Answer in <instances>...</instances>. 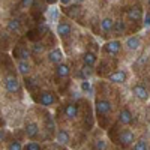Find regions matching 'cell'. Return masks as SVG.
I'll return each mask as SVG.
<instances>
[{"label": "cell", "mask_w": 150, "mask_h": 150, "mask_svg": "<svg viewBox=\"0 0 150 150\" xmlns=\"http://www.w3.org/2000/svg\"><path fill=\"white\" fill-rule=\"evenodd\" d=\"M38 102H39L42 107H53L59 102V98L53 93V92H41L39 98H38Z\"/></svg>", "instance_id": "1"}, {"label": "cell", "mask_w": 150, "mask_h": 150, "mask_svg": "<svg viewBox=\"0 0 150 150\" xmlns=\"http://www.w3.org/2000/svg\"><path fill=\"white\" fill-rule=\"evenodd\" d=\"M5 87L9 93H18L21 89V83L15 75H8L5 78Z\"/></svg>", "instance_id": "2"}, {"label": "cell", "mask_w": 150, "mask_h": 150, "mask_svg": "<svg viewBox=\"0 0 150 150\" xmlns=\"http://www.w3.org/2000/svg\"><path fill=\"white\" fill-rule=\"evenodd\" d=\"M95 108H96V114L98 116H107L108 112L112 110V105L108 99H96V104H95Z\"/></svg>", "instance_id": "3"}, {"label": "cell", "mask_w": 150, "mask_h": 150, "mask_svg": "<svg viewBox=\"0 0 150 150\" xmlns=\"http://www.w3.org/2000/svg\"><path fill=\"white\" fill-rule=\"evenodd\" d=\"M134 141H135V134L132 131H129V129L123 131L120 134V137H119V144L122 147H129V146L134 144Z\"/></svg>", "instance_id": "4"}, {"label": "cell", "mask_w": 150, "mask_h": 150, "mask_svg": "<svg viewBox=\"0 0 150 150\" xmlns=\"http://www.w3.org/2000/svg\"><path fill=\"white\" fill-rule=\"evenodd\" d=\"M78 112H80V107L77 102H71L65 107V117L69 120H75L78 117Z\"/></svg>", "instance_id": "5"}, {"label": "cell", "mask_w": 150, "mask_h": 150, "mask_svg": "<svg viewBox=\"0 0 150 150\" xmlns=\"http://www.w3.org/2000/svg\"><path fill=\"white\" fill-rule=\"evenodd\" d=\"M24 132H26V137L30 140H35L38 135H39V125L36 122H29L24 128Z\"/></svg>", "instance_id": "6"}, {"label": "cell", "mask_w": 150, "mask_h": 150, "mask_svg": "<svg viewBox=\"0 0 150 150\" xmlns=\"http://www.w3.org/2000/svg\"><path fill=\"white\" fill-rule=\"evenodd\" d=\"M48 62L53 65H60L63 63V53H62L60 48H54L48 53Z\"/></svg>", "instance_id": "7"}, {"label": "cell", "mask_w": 150, "mask_h": 150, "mask_svg": "<svg viewBox=\"0 0 150 150\" xmlns=\"http://www.w3.org/2000/svg\"><path fill=\"white\" fill-rule=\"evenodd\" d=\"M122 48V42L120 41H110L104 45V51L107 54H111V56H116Z\"/></svg>", "instance_id": "8"}, {"label": "cell", "mask_w": 150, "mask_h": 150, "mask_svg": "<svg viewBox=\"0 0 150 150\" xmlns=\"http://www.w3.org/2000/svg\"><path fill=\"white\" fill-rule=\"evenodd\" d=\"M119 122L122 125H131L134 122V116H132V112H131V110L128 107H125V108L120 110V112H119Z\"/></svg>", "instance_id": "9"}, {"label": "cell", "mask_w": 150, "mask_h": 150, "mask_svg": "<svg viewBox=\"0 0 150 150\" xmlns=\"http://www.w3.org/2000/svg\"><path fill=\"white\" fill-rule=\"evenodd\" d=\"M107 78H108V81H111V83L122 84V83H125V81L128 80V74L125 72V71H116V72L110 74Z\"/></svg>", "instance_id": "10"}, {"label": "cell", "mask_w": 150, "mask_h": 150, "mask_svg": "<svg viewBox=\"0 0 150 150\" xmlns=\"http://www.w3.org/2000/svg\"><path fill=\"white\" fill-rule=\"evenodd\" d=\"M132 92H134V95L140 99V101H147V99L150 98V95H149V92H147V89L144 86H141V84H137V86H134L132 87Z\"/></svg>", "instance_id": "11"}, {"label": "cell", "mask_w": 150, "mask_h": 150, "mask_svg": "<svg viewBox=\"0 0 150 150\" xmlns=\"http://www.w3.org/2000/svg\"><path fill=\"white\" fill-rule=\"evenodd\" d=\"M57 35L60 36V38H68L69 35H71V32H72V27H71V24L69 23H65V21H62V23H59L57 24Z\"/></svg>", "instance_id": "12"}, {"label": "cell", "mask_w": 150, "mask_h": 150, "mask_svg": "<svg viewBox=\"0 0 150 150\" xmlns=\"http://www.w3.org/2000/svg\"><path fill=\"white\" fill-rule=\"evenodd\" d=\"M14 56L18 59V60H26V62H29V59H30V56H32V51L29 48H26V47H20V48H17L15 51H14Z\"/></svg>", "instance_id": "13"}, {"label": "cell", "mask_w": 150, "mask_h": 150, "mask_svg": "<svg viewBox=\"0 0 150 150\" xmlns=\"http://www.w3.org/2000/svg\"><path fill=\"white\" fill-rule=\"evenodd\" d=\"M128 18L131 21H140L143 18V9L140 6H134L128 11Z\"/></svg>", "instance_id": "14"}, {"label": "cell", "mask_w": 150, "mask_h": 150, "mask_svg": "<svg viewBox=\"0 0 150 150\" xmlns=\"http://www.w3.org/2000/svg\"><path fill=\"white\" fill-rule=\"evenodd\" d=\"M128 47V50H131V51H137V50H140L141 47V41L138 36H131L126 39V44H125Z\"/></svg>", "instance_id": "15"}, {"label": "cell", "mask_w": 150, "mask_h": 150, "mask_svg": "<svg viewBox=\"0 0 150 150\" xmlns=\"http://www.w3.org/2000/svg\"><path fill=\"white\" fill-rule=\"evenodd\" d=\"M56 140H57L59 144L66 146V144H69V141H71V135H69V132H68L66 129H60V131L56 134Z\"/></svg>", "instance_id": "16"}, {"label": "cell", "mask_w": 150, "mask_h": 150, "mask_svg": "<svg viewBox=\"0 0 150 150\" xmlns=\"http://www.w3.org/2000/svg\"><path fill=\"white\" fill-rule=\"evenodd\" d=\"M56 74H57L59 78H66V77H69V74H71L69 65H66V63L57 65V66H56Z\"/></svg>", "instance_id": "17"}, {"label": "cell", "mask_w": 150, "mask_h": 150, "mask_svg": "<svg viewBox=\"0 0 150 150\" xmlns=\"http://www.w3.org/2000/svg\"><path fill=\"white\" fill-rule=\"evenodd\" d=\"M17 69H18V72L23 75V77H27V75L30 74V63L26 62V60H18Z\"/></svg>", "instance_id": "18"}, {"label": "cell", "mask_w": 150, "mask_h": 150, "mask_svg": "<svg viewBox=\"0 0 150 150\" xmlns=\"http://www.w3.org/2000/svg\"><path fill=\"white\" fill-rule=\"evenodd\" d=\"M96 60H98V57H96V54L92 53V51H87V53L83 56V62H84L86 66H93V65L96 63Z\"/></svg>", "instance_id": "19"}, {"label": "cell", "mask_w": 150, "mask_h": 150, "mask_svg": "<svg viewBox=\"0 0 150 150\" xmlns=\"http://www.w3.org/2000/svg\"><path fill=\"white\" fill-rule=\"evenodd\" d=\"M65 11H66V14H68L69 17H72V18H77V17H80L81 8H80V5H74V6H69V8H66Z\"/></svg>", "instance_id": "20"}, {"label": "cell", "mask_w": 150, "mask_h": 150, "mask_svg": "<svg viewBox=\"0 0 150 150\" xmlns=\"http://www.w3.org/2000/svg\"><path fill=\"white\" fill-rule=\"evenodd\" d=\"M101 29L104 32H111L112 29H114V21H112L111 18H104L101 21Z\"/></svg>", "instance_id": "21"}, {"label": "cell", "mask_w": 150, "mask_h": 150, "mask_svg": "<svg viewBox=\"0 0 150 150\" xmlns=\"http://www.w3.org/2000/svg\"><path fill=\"white\" fill-rule=\"evenodd\" d=\"M20 29H21V23H20V20L12 18V20L8 23V30H9V32H20Z\"/></svg>", "instance_id": "22"}, {"label": "cell", "mask_w": 150, "mask_h": 150, "mask_svg": "<svg viewBox=\"0 0 150 150\" xmlns=\"http://www.w3.org/2000/svg\"><path fill=\"white\" fill-rule=\"evenodd\" d=\"M112 30H114L117 35H123L125 30H126V24H125L123 20H117V21H114V29Z\"/></svg>", "instance_id": "23"}, {"label": "cell", "mask_w": 150, "mask_h": 150, "mask_svg": "<svg viewBox=\"0 0 150 150\" xmlns=\"http://www.w3.org/2000/svg\"><path fill=\"white\" fill-rule=\"evenodd\" d=\"M131 150H149L147 141H146V140H138V141H137V143L132 146Z\"/></svg>", "instance_id": "24"}, {"label": "cell", "mask_w": 150, "mask_h": 150, "mask_svg": "<svg viewBox=\"0 0 150 150\" xmlns=\"http://www.w3.org/2000/svg\"><path fill=\"white\" fill-rule=\"evenodd\" d=\"M81 74H83V77L86 78V80H89V77H92V74H93V69H92V66H83V69H81Z\"/></svg>", "instance_id": "25"}, {"label": "cell", "mask_w": 150, "mask_h": 150, "mask_svg": "<svg viewBox=\"0 0 150 150\" xmlns=\"http://www.w3.org/2000/svg\"><path fill=\"white\" fill-rule=\"evenodd\" d=\"M24 150H42V147H41V144L39 143H36V141H30V143H27V146L24 147Z\"/></svg>", "instance_id": "26"}, {"label": "cell", "mask_w": 150, "mask_h": 150, "mask_svg": "<svg viewBox=\"0 0 150 150\" xmlns=\"http://www.w3.org/2000/svg\"><path fill=\"white\" fill-rule=\"evenodd\" d=\"M42 51H44V45H42V44H35V45L32 47V54H33V56L41 54Z\"/></svg>", "instance_id": "27"}, {"label": "cell", "mask_w": 150, "mask_h": 150, "mask_svg": "<svg viewBox=\"0 0 150 150\" xmlns=\"http://www.w3.org/2000/svg\"><path fill=\"white\" fill-rule=\"evenodd\" d=\"M81 90H83V92H89V93H92V92H93L89 80H84V81H81Z\"/></svg>", "instance_id": "28"}, {"label": "cell", "mask_w": 150, "mask_h": 150, "mask_svg": "<svg viewBox=\"0 0 150 150\" xmlns=\"http://www.w3.org/2000/svg\"><path fill=\"white\" fill-rule=\"evenodd\" d=\"M24 81H26V87H27V89H30V90H33L35 87H36V83H35V80H33V78L26 77V78H24Z\"/></svg>", "instance_id": "29"}, {"label": "cell", "mask_w": 150, "mask_h": 150, "mask_svg": "<svg viewBox=\"0 0 150 150\" xmlns=\"http://www.w3.org/2000/svg\"><path fill=\"white\" fill-rule=\"evenodd\" d=\"M8 150H23V146L20 141H12L8 147Z\"/></svg>", "instance_id": "30"}, {"label": "cell", "mask_w": 150, "mask_h": 150, "mask_svg": "<svg viewBox=\"0 0 150 150\" xmlns=\"http://www.w3.org/2000/svg\"><path fill=\"white\" fill-rule=\"evenodd\" d=\"M48 18L51 20V21H56L57 20V9L56 8H51L48 11Z\"/></svg>", "instance_id": "31"}, {"label": "cell", "mask_w": 150, "mask_h": 150, "mask_svg": "<svg viewBox=\"0 0 150 150\" xmlns=\"http://www.w3.org/2000/svg\"><path fill=\"white\" fill-rule=\"evenodd\" d=\"M33 5H35V0H21V6H23V8H27V9H29V8H32Z\"/></svg>", "instance_id": "32"}, {"label": "cell", "mask_w": 150, "mask_h": 150, "mask_svg": "<svg viewBox=\"0 0 150 150\" xmlns=\"http://www.w3.org/2000/svg\"><path fill=\"white\" fill-rule=\"evenodd\" d=\"M104 146H105V143H104L102 140H96V141H95V150H102Z\"/></svg>", "instance_id": "33"}, {"label": "cell", "mask_w": 150, "mask_h": 150, "mask_svg": "<svg viewBox=\"0 0 150 150\" xmlns=\"http://www.w3.org/2000/svg\"><path fill=\"white\" fill-rule=\"evenodd\" d=\"M144 26H146V27H150V14H147V15L144 17Z\"/></svg>", "instance_id": "34"}, {"label": "cell", "mask_w": 150, "mask_h": 150, "mask_svg": "<svg viewBox=\"0 0 150 150\" xmlns=\"http://www.w3.org/2000/svg\"><path fill=\"white\" fill-rule=\"evenodd\" d=\"M39 32H42V35H45L48 32V27L45 26V24H41V26H39Z\"/></svg>", "instance_id": "35"}, {"label": "cell", "mask_w": 150, "mask_h": 150, "mask_svg": "<svg viewBox=\"0 0 150 150\" xmlns=\"http://www.w3.org/2000/svg\"><path fill=\"white\" fill-rule=\"evenodd\" d=\"M5 137H6V132L5 131H0V141H3Z\"/></svg>", "instance_id": "36"}, {"label": "cell", "mask_w": 150, "mask_h": 150, "mask_svg": "<svg viewBox=\"0 0 150 150\" xmlns=\"http://www.w3.org/2000/svg\"><path fill=\"white\" fill-rule=\"evenodd\" d=\"M59 2H60L62 5H65V6H66V5H69V3L72 2V0H59Z\"/></svg>", "instance_id": "37"}, {"label": "cell", "mask_w": 150, "mask_h": 150, "mask_svg": "<svg viewBox=\"0 0 150 150\" xmlns=\"http://www.w3.org/2000/svg\"><path fill=\"white\" fill-rule=\"evenodd\" d=\"M45 2H47L48 5H54V3L57 2V0H45Z\"/></svg>", "instance_id": "38"}, {"label": "cell", "mask_w": 150, "mask_h": 150, "mask_svg": "<svg viewBox=\"0 0 150 150\" xmlns=\"http://www.w3.org/2000/svg\"><path fill=\"white\" fill-rule=\"evenodd\" d=\"M74 2H75V3H77V5H78V3H81V2H84V0H74Z\"/></svg>", "instance_id": "39"}, {"label": "cell", "mask_w": 150, "mask_h": 150, "mask_svg": "<svg viewBox=\"0 0 150 150\" xmlns=\"http://www.w3.org/2000/svg\"><path fill=\"white\" fill-rule=\"evenodd\" d=\"M149 3H150V0H149Z\"/></svg>", "instance_id": "40"}, {"label": "cell", "mask_w": 150, "mask_h": 150, "mask_svg": "<svg viewBox=\"0 0 150 150\" xmlns=\"http://www.w3.org/2000/svg\"><path fill=\"white\" fill-rule=\"evenodd\" d=\"M149 150H150V149H149Z\"/></svg>", "instance_id": "41"}]
</instances>
